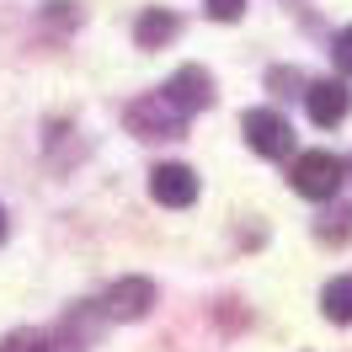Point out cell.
<instances>
[{"instance_id": "12", "label": "cell", "mask_w": 352, "mask_h": 352, "mask_svg": "<svg viewBox=\"0 0 352 352\" xmlns=\"http://www.w3.org/2000/svg\"><path fill=\"white\" fill-rule=\"evenodd\" d=\"M331 54H336V69H342V75H352V27H342V32H336V48H331Z\"/></svg>"}, {"instance_id": "11", "label": "cell", "mask_w": 352, "mask_h": 352, "mask_svg": "<svg viewBox=\"0 0 352 352\" xmlns=\"http://www.w3.org/2000/svg\"><path fill=\"white\" fill-rule=\"evenodd\" d=\"M203 6H208V16H214V22H235V16L245 11V0H203Z\"/></svg>"}, {"instance_id": "8", "label": "cell", "mask_w": 352, "mask_h": 352, "mask_svg": "<svg viewBox=\"0 0 352 352\" xmlns=\"http://www.w3.org/2000/svg\"><path fill=\"white\" fill-rule=\"evenodd\" d=\"M133 38H139V48H160L176 38V16L171 11H144L139 22H133Z\"/></svg>"}, {"instance_id": "5", "label": "cell", "mask_w": 352, "mask_h": 352, "mask_svg": "<svg viewBox=\"0 0 352 352\" xmlns=\"http://www.w3.org/2000/svg\"><path fill=\"white\" fill-rule=\"evenodd\" d=\"M150 305H155L150 278H118V283L102 294V309H107L112 320H139V315H150Z\"/></svg>"}, {"instance_id": "13", "label": "cell", "mask_w": 352, "mask_h": 352, "mask_svg": "<svg viewBox=\"0 0 352 352\" xmlns=\"http://www.w3.org/2000/svg\"><path fill=\"white\" fill-rule=\"evenodd\" d=\"M0 241H6V208H0Z\"/></svg>"}, {"instance_id": "6", "label": "cell", "mask_w": 352, "mask_h": 352, "mask_svg": "<svg viewBox=\"0 0 352 352\" xmlns=\"http://www.w3.org/2000/svg\"><path fill=\"white\" fill-rule=\"evenodd\" d=\"M166 96H171L182 112H203L208 102H214V75L198 65H187V69H176L171 80H166Z\"/></svg>"}, {"instance_id": "3", "label": "cell", "mask_w": 352, "mask_h": 352, "mask_svg": "<svg viewBox=\"0 0 352 352\" xmlns=\"http://www.w3.org/2000/svg\"><path fill=\"white\" fill-rule=\"evenodd\" d=\"M342 187V160L336 155H326V150H305L299 160H294V192L299 198H331Z\"/></svg>"}, {"instance_id": "10", "label": "cell", "mask_w": 352, "mask_h": 352, "mask_svg": "<svg viewBox=\"0 0 352 352\" xmlns=\"http://www.w3.org/2000/svg\"><path fill=\"white\" fill-rule=\"evenodd\" d=\"M0 352H48V336L43 331H16V336H6Z\"/></svg>"}, {"instance_id": "4", "label": "cell", "mask_w": 352, "mask_h": 352, "mask_svg": "<svg viewBox=\"0 0 352 352\" xmlns=\"http://www.w3.org/2000/svg\"><path fill=\"white\" fill-rule=\"evenodd\" d=\"M150 198L166 203V208H187V203L198 198V171H192V166H176V160L155 166L150 171Z\"/></svg>"}, {"instance_id": "1", "label": "cell", "mask_w": 352, "mask_h": 352, "mask_svg": "<svg viewBox=\"0 0 352 352\" xmlns=\"http://www.w3.org/2000/svg\"><path fill=\"white\" fill-rule=\"evenodd\" d=\"M241 129H245V144L256 155H267V160H283L294 150V129H288L283 112H272V107H251L241 118Z\"/></svg>"}, {"instance_id": "7", "label": "cell", "mask_w": 352, "mask_h": 352, "mask_svg": "<svg viewBox=\"0 0 352 352\" xmlns=\"http://www.w3.org/2000/svg\"><path fill=\"white\" fill-rule=\"evenodd\" d=\"M305 107H309V118H315L320 129H326V123H342V118H347V107H352L347 80H309Z\"/></svg>"}, {"instance_id": "9", "label": "cell", "mask_w": 352, "mask_h": 352, "mask_svg": "<svg viewBox=\"0 0 352 352\" xmlns=\"http://www.w3.org/2000/svg\"><path fill=\"white\" fill-rule=\"evenodd\" d=\"M320 309L336 326H352V278H331L326 294H320Z\"/></svg>"}, {"instance_id": "2", "label": "cell", "mask_w": 352, "mask_h": 352, "mask_svg": "<svg viewBox=\"0 0 352 352\" xmlns=\"http://www.w3.org/2000/svg\"><path fill=\"white\" fill-rule=\"evenodd\" d=\"M182 123H187V112L176 107L166 91H155V96H144V102L129 107V129L139 133V139H176Z\"/></svg>"}]
</instances>
